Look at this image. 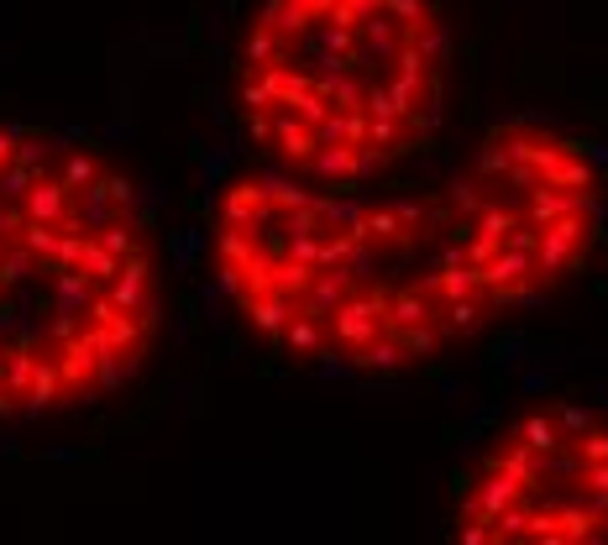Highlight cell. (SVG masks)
Returning <instances> with one entry per match:
<instances>
[{
  "label": "cell",
  "instance_id": "obj_2",
  "mask_svg": "<svg viewBox=\"0 0 608 545\" xmlns=\"http://www.w3.org/2000/svg\"><path fill=\"white\" fill-rule=\"evenodd\" d=\"M168 268L137 179L85 131L0 116V435L90 420L163 352Z\"/></svg>",
  "mask_w": 608,
  "mask_h": 545
},
{
  "label": "cell",
  "instance_id": "obj_4",
  "mask_svg": "<svg viewBox=\"0 0 608 545\" xmlns=\"http://www.w3.org/2000/svg\"><path fill=\"white\" fill-rule=\"evenodd\" d=\"M452 545H608V409L535 398L456 487Z\"/></svg>",
  "mask_w": 608,
  "mask_h": 545
},
{
  "label": "cell",
  "instance_id": "obj_1",
  "mask_svg": "<svg viewBox=\"0 0 608 545\" xmlns=\"http://www.w3.org/2000/svg\"><path fill=\"white\" fill-rule=\"evenodd\" d=\"M608 179L567 126L509 116L409 189H315L252 168L211 205V272L278 357L404 372L578 278Z\"/></svg>",
  "mask_w": 608,
  "mask_h": 545
},
{
  "label": "cell",
  "instance_id": "obj_3",
  "mask_svg": "<svg viewBox=\"0 0 608 545\" xmlns=\"http://www.w3.org/2000/svg\"><path fill=\"white\" fill-rule=\"evenodd\" d=\"M446 68L435 0H263L237 48V111L257 168L363 189L430 142Z\"/></svg>",
  "mask_w": 608,
  "mask_h": 545
}]
</instances>
